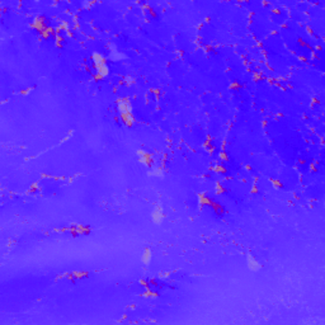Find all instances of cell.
I'll return each mask as SVG.
<instances>
[{
    "label": "cell",
    "mask_w": 325,
    "mask_h": 325,
    "mask_svg": "<svg viewBox=\"0 0 325 325\" xmlns=\"http://www.w3.org/2000/svg\"><path fill=\"white\" fill-rule=\"evenodd\" d=\"M118 109L120 112L123 114V116H126L130 113V111H131V105L128 102H126V100H121V102L118 103Z\"/></svg>",
    "instance_id": "6da1fadb"
},
{
    "label": "cell",
    "mask_w": 325,
    "mask_h": 325,
    "mask_svg": "<svg viewBox=\"0 0 325 325\" xmlns=\"http://www.w3.org/2000/svg\"><path fill=\"white\" fill-rule=\"evenodd\" d=\"M248 266H249V268L251 271H258V269H260V267H262L259 263L257 262V259H254L251 255L248 257Z\"/></svg>",
    "instance_id": "7a4b0ae2"
},
{
    "label": "cell",
    "mask_w": 325,
    "mask_h": 325,
    "mask_svg": "<svg viewBox=\"0 0 325 325\" xmlns=\"http://www.w3.org/2000/svg\"><path fill=\"white\" fill-rule=\"evenodd\" d=\"M161 218H163V214H161L160 211H155L154 214H153V220L155 222H160Z\"/></svg>",
    "instance_id": "3957f363"
},
{
    "label": "cell",
    "mask_w": 325,
    "mask_h": 325,
    "mask_svg": "<svg viewBox=\"0 0 325 325\" xmlns=\"http://www.w3.org/2000/svg\"><path fill=\"white\" fill-rule=\"evenodd\" d=\"M150 258H151V255L149 254V251H146L145 254H142V260H144L145 263H149V262H150Z\"/></svg>",
    "instance_id": "277c9868"
}]
</instances>
